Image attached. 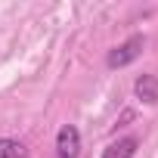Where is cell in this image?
I'll list each match as a JSON object with an SVG mask.
<instances>
[{"label":"cell","instance_id":"obj_5","mask_svg":"<svg viewBox=\"0 0 158 158\" xmlns=\"http://www.w3.org/2000/svg\"><path fill=\"white\" fill-rule=\"evenodd\" d=\"M25 155L28 152H25V146L19 139H10V136L0 139V158H25Z\"/></svg>","mask_w":158,"mask_h":158},{"label":"cell","instance_id":"obj_2","mask_svg":"<svg viewBox=\"0 0 158 158\" xmlns=\"http://www.w3.org/2000/svg\"><path fill=\"white\" fill-rule=\"evenodd\" d=\"M56 155L59 158H77L81 155V130L74 124H62L56 133Z\"/></svg>","mask_w":158,"mask_h":158},{"label":"cell","instance_id":"obj_4","mask_svg":"<svg viewBox=\"0 0 158 158\" xmlns=\"http://www.w3.org/2000/svg\"><path fill=\"white\" fill-rule=\"evenodd\" d=\"M136 136H121L118 143H109L102 149V158H133L136 155Z\"/></svg>","mask_w":158,"mask_h":158},{"label":"cell","instance_id":"obj_1","mask_svg":"<svg viewBox=\"0 0 158 158\" xmlns=\"http://www.w3.org/2000/svg\"><path fill=\"white\" fill-rule=\"evenodd\" d=\"M143 50H146V37H143V34H130L124 44H118V47L106 56V65H109V68H124V65L136 62V59L143 56Z\"/></svg>","mask_w":158,"mask_h":158},{"label":"cell","instance_id":"obj_3","mask_svg":"<svg viewBox=\"0 0 158 158\" xmlns=\"http://www.w3.org/2000/svg\"><path fill=\"white\" fill-rule=\"evenodd\" d=\"M133 93H136L139 102L155 106V102H158V77H155V74H139L136 81H133Z\"/></svg>","mask_w":158,"mask_h":158}]
</instances>
